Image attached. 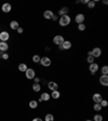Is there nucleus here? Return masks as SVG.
I'll return each mask as SVG.
<instances>
[{
	"mask_svg": "<svg viewBox=\"0 0 108 121\" xmlns=\"http://www.w3.org/2000/svg\"><path fill=\"white\" fill-rule=\"evenodd\" d=\"M70 22H71L70 16L68 15V14H66V15H63V16H61V17H59L58 23H59V25H61V26L65 27V26H68V25L70 24Z\"/></svg>",
	"mask_w": 108,
	"mask_h": 121,
	"instance_id": "obj_1",
	"label": "nucleus"
},
{
	"mask_svg": "<svg viewBox=\"0 0 108 121\" xmlns=\"http://www.w3.org/2000/svg\"><path fill=\"white\" fill-rule=\"evenodd\" d=\"M40 63L42 66H44V67H49L50 65H51V59H50V57H46V56H43V57H40Z\"/></svg>",
	"mask_w": 108,
	"mask_h": 121,
	"instance_id": "obj_2",
	"label": "nucleus"
},
{
	"mask_svg": "<svg viewBox=\"0 0 108 121\" xmlns=\"http://www.w3.org/2000/svg\"><path fill=\"white\" fill-rule=\"evenodd\" d=\"M65 41V39H64V37L63 36H61V35H57V36H55V37L53 38V42L56 44V46H62L63 44V42Z\"/></svg>",
	"mask_w": 108,
	"mask_h": 121,
	"instance_id": "obj_3",
	"label": "nucleus"
},
{
	"mask_svg": "<svg viewBox=\"0 0 108 121\" xmlns=\"http://www.w3.org/2000/svg\"><path fill=\"white\" fill-rule=\"evenodd\" d=\"M25 75H26V78L30 80V79H34V78H35L36 73H35V70L32 69V68H27V70L25 71Z\"/></svg>",
	"mask_w": 108,
	"mask_h": 121,
	"instance_id": "obj_4",
	"label": "nucleus"
},
{
	"mask_svg": "<svg viewBox=\"0 0 108 121\" xmlns=\"http://www.w3.org/2000/svg\"><path fill=\"white\" fill-rule=\"evenodd\" d=\"M84 14H82V13H79V14H77L76 15V17H75V21H76V23L77 24H83V22H84Z\"/></svg>",
	"mask_w": 108,
	"mask_h": 121,
	"instance_id": "obj_5",
	"label": "nucleus"
},
{
	"mask_svg": "<svg viewBox=\"0 0 108 121\" xmlns=\"http://www.w3.org/2000/svg\"><path fill=\"white\" fill-rule=\"evenodd\" d=\"M91 55L93 57H100V55H102V50H100V48H94L93 50L91 51Z\"/></svg>",
	"mask_w": 108,
	"mask_h": 121,
	"instance_id": "obj_6",
	"label": "nucleus"
},
{
	"mask_svg": "<svg viewBox=\"0 0 108 121\" xmlns=\"http://www.w3.org/2000/svg\"><path fill=\"white\" fill-rule=\"evenodd\" d=\"M100 83L104 86H108V76L107 75H102L100 77Z\"/></svg>",
	"mask_w": 108,
	"mask_h": 121,
	"instance_id": "obj_7",
	"label": "nucleus"
},
{
	"mask_svg": "<svg viewBox=\"0 0 108 121\" xmlns=\"http://www.w3.org/2000/svg\"><path fill=\"white\" fill-rule=\"evenodd\" d=\"M9 32L7 31H1L0 32V41H2V42H7L9 39Z\"/></svg>",
	"mask_w": 108,
	"mask_h": 121,
	"instance_id": "obj_8",
	"label": "nucleus"
},
{
	"mask_svg": "<svg viewBox=\"0 0 108 121\" xmlns=\"http://www.w3.org/2000/svg\"><path fill=\"white\" fill-rule=\"evenodd\" d=\"M48 88L51 91H56V90H58V86H57L56 82H54V81H50L48 83Z\"/></svg>",
	"mask_w": 108,
	"mask_h": 121,
	"instance_id": "obj_9",
	"label": "nucleus"
},
{
	"mask_svg": "<svg viewBox=\"0 0 108 121\" xmlns=\"http://www.w3.org/2000/svg\"><path fill=\"white\" fill-rule=\"evenodd\" d=\"M53 15L54 14L51 10H46V11H44V13H43V17H44L46 20H52Z\"/></svg>",
	"mask_w": 108,
	"mask_h": 121,
	"instance_id": "obj_10",
	"label": "nucleus"
},
{
	"mask_svg": "<svg viewBox=\"0 0 108 121\" xmlns=\"http://www.w3.org/2000/svg\"><path fill=\"white\" fill-rule=\"evenodd\" d=\"M90 71H91V74H95L98 70V65L96 64V63H92V64H90V67H89Z\"/></svg>",
	"mask_w": 108,
	"mask_h": 121,
	"instance_id": "obj_11",
	"label": "nucleus"
},
{
	"mask_svg": "<svg viewBox=\"0 0 108 121\" xmlns=\"http://www.w3.org/2000/svg\"><path fill=\"white\" fill-rule=\"evenodd\" d=\"M103 100L102 95L100 94V93H95V94H93V102L95 103V104H98V103H100V101Z\"/></svg>",
	"mask_w": 108,
	"mask_h": 121,
	"instance_id": "obj_12",
	"label": "nucleus"
},
{
	"mask_svg": "<svg viewBox=\"0 0 108 121\" xmlns=\"http://www.w3.org/2000/svg\"><path fill=\"white\" fill-rule=\"evenodd\" d=\"M62 48H63V50H68V49H70L71 48V42H70L69 40H65L62 44Z\"/></svg>",
	"mask_w": 108,
	"mask_h": 121,
	"instance_id": "obj_13",
	"label": "nucleus"
},
{
	"mask_svg": "<svg viewBox=\"0 0 108 121\" xmlns=\"http://www.w3.org/2000/svg\"><path fill=\"white\" fill-rule=\"evenodd\" d=\"M50 97H51V95L49 94V93H46V92H44V93H42L40 96V100L41 101H44V102H48L49 100H50Z\"/></svg>",
	"mask_w": 108,
	"mask_h": 121,
	"instance_id": "obj_14",
	"label": "nucleus"
},
{
	"mask_svg": "<svg viewBox=\"0 0 108 121\" xmlns=\"http://www.w3.org/2000/svg\"><path fill=\"white\" fill-rule=\"evenodd\" d=\"M9 49V46L7 42H2V41H0V51L2 52H5L7 50Z\"/></svg>",
	"mask_w": 108,
	"mask_h": 121,
	"instance_id": "obj_15",
	"label": "nucleus"
},
{
	"mask_svg": "<svg viewBox=\"0 0 108 121\" xmlns=\"http://www.w3.org/2000/svg\"><path fill=\"white\" fill-rule=\"evenodd\" d=\"M2 11L4 12V13H9L11 11V4L10 3H4V4L2 5Z\"/></svg>",
	"mask_w": 108,
	"mask_h": 121,
	"instance_id": "obj_16",
	"label": "nucleus"
},
{
	"mask_svg": "<svg viewBox=\"0 0 108 121\" xmlns=\"http://www.w3.org/2000/svg\"><path fill=\"white\" fill-rule=\"evenodd\" d=\"M10 27H11V29H13V30H17V28H19V23L16 21H12L10 23Z\"/></svg>",
	"mask_w": 108,
	"mask_h": 121,
	"instance_id": "obj_17",
	"label": "nucleus"
},
{
	"mask_svg": "<svg viewBox=\"0 0 108 121\" xmlns=\"http://www.w3.org/2000/svg\"><path fill=\"white\" fill-rule=\"evenodd\" d=\"M59 96H61V93H59L58 90H56V91H52L51 97H53L54 100H57V98H59Z\"/></svg>",
	"mask_w": 108,
	"mask_h": 121,
	"instance_id": "obj_18",
	"label": "nucleus"
},
{
	"mask_svg": "<svg viewBox=\"0 0 108 121\" xmlns=\"http://www.w3.org/2000/svg\"><path fill=\"white\" fill-rule=\"evenodd\" d=\"M68 13V8H66V7H64V8H62L61 10L58 11V15L63 16V15H66V14Z\"/></svg>",
	"mask_w": 108,
	"mask_h": 121,
	"instance_id": "obj_19",
	"label": "nucleus"
},
{
	"mask_svg": "<svg viewBox=\"0 0 108 121\" xmlns=\"http://www.w3.org/2000/svg\"><path fill=\"white\" fill-rule=\"evenodd\" d=\"M27 65L26 64H19V71H22V73H25V71H26L27 70Z\"/></svg>",
	"mask_w": 108,
	"mask_h": 121,
	"instance_id": "obj_20",
	"label": "nucleus"
},
{
	"mask_svg": "<svg viewBox=\"0 0 108 121\" xmlns=\"http://www.w3.org/2000/svg\"><path fill=\"white\" fill-rule=\"evenodd\" d=\"M32 90L35 92H39L41 90V86L39 83H34L32 84Z\"/></svg>",
	"mask_w": 108,
	"mask_h": 121,
	"instance_id": "obj_21",
	"label": "nucleus"
},
{
	"mask_svg": "<svg viewBox=\"0 0 108 121\" xmlns=\"http://www.w3.org/2000/svg\"><path fill=\"white\" fill-rule=\"evenodd\" d=\"M29 107L32 108V109L37 108L38 107V102H37V101H30V102H29Z\"/></svg>",
	"mask_w": 108,
	"mask_h": 121,
	"instance_id": "obj_22",
	"label": "nucleus"
},
{
	"mask_svg": "<svg viewBox=\"0 0 108 121\" xmlns=\"http://www.w3.org/2000/svg\"><path fill=\"white\" fill-rule=\"evenodd\" d=\"M44 121H54L53 115H51V113H48V115H46V117H44Z\"/></svg>",
	"mask_w": 108,
	"mask_h": 121,
	"instance_id": "obj_23",
	"label": "nucleus"
},
{
	"mask_svg": "<svg viewBox=\"0 0 108 121\" xmlns=\"http://www.w3.org/2000/svg\"><path fill=\"white\" fill-rule=\"evenodd\" d=\"M93 109H94L95 111H100V110H102V106H100V103H98V104H94V106H93Z\"/></svg>",
	"mask_w": 108,
	"mask_h": 121,
	"instance_id": "obj_24",
	"label": "nucleus"
},
{
	"mask_svg": "<svg viewBox=\"0 0 108 121\" xmlns=\"http://www.w3.org/2000/svg\"><path fill=\"white\" fill-rule=\"evenodd\" d=\"M102 75H108V66H103L102 67Z\"/></svg>",
	"mask_w": 108,
	"mask_h": 121,
	"instance_id": "obj_25",
	"label": "nucleus"
},
{
	"mask_svg": "<svg viewBox=\"0 0 108 121\" xmlns=\"http://www.w3.org/2000/svg\"><path fill=\"white\" fill-rule=\"evenodd\" d=\"M32 62L39 63L40 62V56H39V55H34V56H32Z\"/></svg>",
	"mask_w": 108,
	"mask_h": 121,
	"instance_id": "obj_26",
	"label": "nucleus"
},
{
	"mask_svg": "<svg viewBox=\"0 0 108 121\" xmlns=\"http://www.w3.org/2000/svg\"><path fill=\"white\" fill-rule=\"evenodd\" d=\"M88 7H89V9H94V7H95V1H93V0L89 1V2H88Z\"/></svg>",
	"mask_w": 108,
	"mask_h": 121,
	"instance_id": "obj_27",
	"label": "nucleus"
},
{
	"mask_svg": "<svg viewBox=\"0 0 108 121\" xmlns=\"http://www.w3.org/2000/svg\"><path fill=\"white\" fill-rule=\"evenodd\" d=\"M94 121H103V116L102 115H95L94 116Z\"/></svg>",
	"mask_w": 108,
	"mask_h": 121,
	"instance_id": "obj_28",
	"label": "nucleus"
},
{
	"mask_svg": "<svg viewBox=\"0 0 108 121\" xmlns=\"http://www.w3.org/2000/svg\"><path fill=\"white\" fill-rule=\"evenodd\" d=\"M100 104V106H102V107H106V106L108 105V102L106 100H102Z\"/></svg>",
	"mask_w": 108,
	"mask_h": 121,
	"instance_id": "obj_29",
	"label": "nucleus"
},
{
	"mask_svg": "<svg viewBox=\"0 0 108 121\" xmlns=\"http://www.w3.org/2000/svg\"><path fill=\"white\" fill-rule=\"evenodd\" d=\"M86 61H88L90 64H92V63H94V57L92 56V55H89V56H88V59H86Z\"/></svg>",
	"mask_w": 108,
	"mask_h": 121,
	"instance_id": "obj_30",
	"label": "nucleus"
},
{
	"mask_svg": "<svg viewBox=\"0 0 108 121\" xmlns=\"http://www.w3.org/2000/svg\"><path fill=\"white\" fill-rule=\"evenodd\" d=\"M78 29L80 30V31H83V30L85 29V25L84 24H79L78 25Z\"/></svg>",
	"mask_w": 108,
	"mask_h": 121,
	"instance_id": "obj_31",
	"label": "nucleus"
},
{
	"mask_svg": "<svg viewBox=\"0 0 108 121\" xmlns=\"http://www.w3.org/2000/svg\"><path fill=\"white\" fill-rule=\"evenodd\" d=\"M2 59H9V55H8V54H3V55H2Z\"/></svg>",
	"mask_w": 108,
	"mask_h": 121,
	"instance_id": "obj_32",
	"label": "nucleus"
},
{
	"mask_svg": "<svg viewBox=\"0 0 108 121\" xmlns=\"http://www.w3.org/2000/svg\"><path fill=\"white\" fill-rule=\"evenodd\" d=\"M17 32H19V34H22V32H23V28H22V27H19V28H17Z\"/></svg>",
	"mask_w": 108,
	"mask_h": 121,
	"instance_id": "obj_33",
	"label": "nucleus"
},
{
	"mask_svg": "<svg viewBox=\"0 0 108 121\" xmlns=\"http://www.w3.org/2000/svg\"><path fill=\"white\" fill-rule=\"evenodd\" d=\"M34 80H35V83H39V81H40V78H34Z\"/></svg>",
	"mask_w": 108,
	"mask_h": 121,
	"instance_id": "obj_34",
	"label": "nucleus"
},
{
	"mask_svg": "<svg viewBox=\"0 0 108 121\" xmlns=\"http://www.w3.org/2000/svg\"><path fill=\"white\" fill-rule=\"evenodd\" d=\"M32 121H42V119L41 118H34L32 119Z\"/></svg>",
	"mask_w": 108,
	"mask_h": 121,
	"instance_id": "obj_35",
	"label": "nucleus"
},
{
	"mask_svg": "<svg viewBox=\"0 0 108 121\" xmlns=\"http://www.w3.org/2000/svg\"><path fill=\"white\" fill-rule=\"evenodd\" d=\"M80 2H81V3H83V4H84V3H86V4H88V2H89V1H88V0H81Z\"/></svg>",
	"mask_w": 108,
	"mask_h": 121,
	"instance_id": "obj_36",
	"label": "nucleus"
},
{
	"mask_svg": "<svg viewBox=\"0 0 108 121\" xmlns=\"http://www.w3.org/2000/svg\"><path fill=\"white\" fill-rule=\"evenodd\" d=\"M52 20H53V21H57V16H56V15H53Z\"/></svg>",
	"mask_w": 108,
	"mask_h": 121,
	"instance_id": "obj_37",
	"label": "nucleus"
},
{
	"mask_svg": "<svg viewBox=\"0 0 108 121\" xmlns=\"http://www.w3.org/2000/svg\"><path fill=\"white\" fill-rule=\"evenodd\" d=\"M85 121H92V120H85Z\"/></svg>",
	"mask_w": 108,
	"mask_h": 121,
	"instance_id": "obj_38",
	"label": "nucleus"
}]
</instances>
